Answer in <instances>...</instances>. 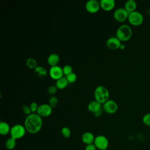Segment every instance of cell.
<instances>
[{
  "label": "cell",
  "mask_w": 150,
  "mask_h": 150,
  "mask_svg": "<svg viewBox=\"0 0 150 150\" xmlns=\"http://www.w3.org/2000/svg\"><path fill=\"white\" fill-rule=\"evenodd\" d=\"M22 111L23 112V113L27 115H29L32 113V111L30 110V106L28 105H26V104L23 105L22 107Z\"/></svg>",
  "instance_id": "29"
},
{
  "label": "cell",
  "mask_w": 150,
  "mask_h": 150,
  "mask_svg": "<svg viewBox=\"0 0 150 150\" xmlns=\"http://www.w3.org/2000/svg\"><path fill=\"white\" fill-rule=\"evenodd\" d=\"M94 96L95 100L100 104H104L105 102L108 100L110 93L108 90L105 87L100 85L95 88Z\"/></svg>",
  "instance_id": "3"
},
{
  "label": "cell",
  "mask_w": 150,
  "mask_h": 150,
  "mask_svg": "<svg viewBox=\"0 0 150 150\" xmlns=\"http://www.w3.org/2000/svg\"><path fill=\"white\" fill-rule=\"evenodd\" d=\"M142 122L145 125L150 127V113L145 114L143 116Z\"/></svg>",
  "instance_id": "28"
},
{
  "label": "cell",
  "mask_w": 150,
  "mask_h": 150,
  "mask_svg": "<svg viewBox=\"0 0 150 150\" xmlns=\"http://www.w3.org/2000/svg\"><path fill=\"white\" fill-rule=\"evenodd\" d=\"M66 78L69 83H73L77 80V75L75 73L72 72L66 76Z\"/></svg>",
  "instance_id": "24"
},
{
  "label": "cell",
  "mask_w": 150,
  "mask_h": 150,
  "mask_svg": "<svg viewBox=\"0 0 150 150\" xmlns=\"http://www.w3.org/2000/svg\"><path fill=\"white\" fill-rule=\"evenodd\" d=\"M124 48H125V45H124V44L121 43V46H120V49H124Z\"/></svg>",
  "instance_id": "32"
},
{
  "label": "cell",
  "mask_w": 150,
  "mask_h": 150,
  "mask_svg": "<svg viewBox=\"0 0 150 150\" xmlns=\"http://www.w3.org/2000/svg\"><path fill=\"white\" fill-rule=\"evenodd\" d=\"M60 61V57L59 56L55 53H52L47 57V62L48 64L52 67V66H57L58 63Z\"/></svg>",
  "instance_id": "16"
},
{
  "label": "cell",
  "mask_w": 150,
  "mask_h": 150,
  "mask_svg": "<svg viewBox=\"0 0 150 150\" xmlns=\"http://www.w3.org/2000/svg\"><path fill=\"white\" fill-rule=\"evenodd\" d=\"M87 108L88 111L93 113V114L103 109L101 107V104H100L96 100L90 101L87 105Z\"/></svg>",
  "instance_id": "14"
},
{
  "label": "cell",
  "mask_w": 150,
  "mask_h": 150,
  "mask_svg": "<svg viewBox=\"0 0 150 150\" xmlns=\"http://www.w3.org/2000/svg\"><path fill=\"white\" fill-rule=\"evenodd\" d=\"M121 45V40L116 36L110 37L106 41L107 47L111 50H116L119 49Z\"/></svg>",
  "instance_id": "12"
},
{
  "label": "cell",
  "mask_w": 150,
  "mask_h": 150,
  "mask_svg": "<svg viewBox=\"0 0 150 150\" xmlns=\"http://www.w3.org/2000/svg\"><path fill=\"white\" fill-rule=\"evenodd\" d=\"M43 125L42 118L36 113H32L28 115L24 122V126L26 131L30 134H36L42 128Z\"/></svg>",
  "instance_id": "1"
},
{
  "label": "cell",
  "mask_w": 150,
  "mask_h": 150,
  "mask_svg": "<svg viewBox=\"0 0 150 150\" xmlns=\"http://www.w3.org/2000/svg\"><path fill=\"white\" fill-rule=\"evenodd\" d=\"M101 8L105 11H110L113 9L115 5L114 0H101L100 1Z\"/></svg>",
  "instance_id": "13"
},
{
  "label": "cell",
  "mask_w": 150,
  "mask_h": 150,
  "mask_svg": "<svg viewBox=\"0 0 150 150\" xmlns=\"http://www.w3.org/2000/svg\"><path fill=\"white\" fill-rule=\"evenodd\" d=\"M26 130L24 125L21 124H15L11 127V137L17 140L23 137L26 134Z\"/></svg>",
  "instance_id": "4"
},
{
  "label": "cell",
  "mask_w": 150,
  "mask_h": 150,
  "mask_svg": "<svg viewBox=\"0 0 150 150\" xmlns=\"http://www.w3.org/2000/svg\"><path fill=\"white\" fill-rule=\"evenodd\" d=\"M49 74L52 79L56 80H57L63 77V76L64 74L63 71V68L58 65L50 67L49 69Z\"/></svg>",
  "instance_id": "10"
},
{
  "label": "cell",
  "mask_w": 150,
  "mask_h": 150,
  "mask_svg": "<svg viewBox=\"0 0 150 150\" xmlns=\"http://www.w3.org/2000/svg\"><path fill=\"white\" fill-rule=\"evenodd\" d=\"M57 89L58 88H57V87L56 86L51 85V86L48 87V88L47 89V91L50 95H51L52 96H54L56 94V93L57 92Z\"/></svg>",
  "instance_id": "27"
},
{
  "label": "cell",
  "mask_w": 150,
  "mask_h": 150,
  "mask_svg": "<svg viewBox=\"0 0 150 150\" xmlns=\"http://www.w3.org/2000/svg\"><path fill=\"white\" fill-rule=\"evenodd\" d=\"M69 84V82L67 81L66 77H62L59 79V80H56V86L58 89H64L66 88Z\"/></svg>",
  "instance_id": "20"
},
{
  "label": "cell",
  "mask_w": 150,
  "mask_h": 150,
  "mask_svg": "<svg viewBox=\"0 0 150 150\" xmlns=\"http://www.w3.org/2000/svg\"><path fill=\"white\" fill-rule=\"evenodd\" d=\"M94 144L98 150H106L108 147L109 141L105 136L99 135L96 137Z\"/></svg>",
  "instance_id": "6"
},
{
  "label": "cell",
  "mask_w": 150,
  "mask_h": 150,
  "mask_svg": "<svg viewBox=\"0 0 150 150\" xmlns=\"http://www.w3.org/2000/svg\"><path fill=\"white\" fill-rule=\"evenodd\" d=\"M118 108L117 103L112 100H107L103 104V110L108 114H114L116 112Z\"/></svg>",
  "instance_id": "9"
},
{
  "label": "cell",
  "mask_w": 150,
  "mask_h": 150,
  "mask_svg": "<svg viewBox=\"0 0 150 150\" xmlns=\"http://www.w3.org/2000/svg\"><path fill=\"white\" fill-rule=\"evenodd\" d=\"M30 110L32 111V113H36L37 112V110L38 109V107H39V105L38 104V103L35 101H33L32 102L30 105Z\"/></svg>",
  "instance_id": "30"
},
{
  "label": "cell",
  "mask_w": 150,
  "mask_h": 150,
  "mask_svg": "<svg viewBox=\"0 0 150 150\" xmlns=\"http://www.w3.org/2000/svg\"><path fill=\"white\" fill-rule=\"evenodd\" d=\"M35 73L36 75L39 77L40 79H45L47 74V71L46 69L41 66H38L35 69Z\"/></svg>",
  "instance_id": "19"
},
{
  "label": "cell",
  "mask_w": 150,
  "mask_h": 150,
  "mask_svg": "<svg viewBox=\"0 0 150 150\" xmlns=\"http://www.w3.org/2000/svg\"><path fill=\"white\" fill-rule=\"evenodd\" d=\"M96 137L94 134L89 131L85 132L82 134L81 139L83 142L86 145L94 144Z\"/></svg>",
  "instance_id": "15"
},
{
  "label": "cell",
  "mask_w": 150,
  "mask_h": 150,
  "mask_svg": "<svg viewBox=\"0 0 150 150\" xmlns=\"http://www.w3.org/2000/svg\"><path fill=\"white\" fill-rule=\"evenodd\" d=\"M61 133L64 138H68L71 135V130L69 127H64L61 129Z\"/></svg>",
  "instance_id": "23"
},
{
  "label": "cell",
  "mask_w": 150,
  "mask_h": 150,
  "mask_svg": "<svg viewBox=\"0 0 150 150\" xmlns=\"http://www.w3.org/2000/svg\"><path fill=\"white\" fill-rule=\"evenodd\" d=\"M137 6V2L134 0H128L125 2L124 5V8L129 13L135 11Z\"/></svg>",
  "instance_id": "17"
},
{
  "label": "cell",
  "mask_w": 150,
  "mask_h": 150,
  "mask_svg": "<svg viewBox=\"0 0 150 150\" xmlns=\"http://www.w3.org/2000/svg\"><path fill=\"white\" fill-rule=\"evenodd\" d=\"M132 35V30L130 26L127 24L120 25L117 29L116 37L121 41L128 40Z\"/></svg>",
  "instance_id": "2"
},
{
  "label": "cell",
  "mask_w": 150,
  "mask_h": 150,
  "mask_svg": "<svg viewBox=\"0 0 150 150\" xmlns=\"http://www.w3.org/2000/svg\"><path fill=\"white\" fill-rule=\"evenodd\" d=\"M148 15L150 16V8L148 10Z\"/></svg>",
  "instance_id": "33"
},
{
  "label": "cell",
  "mask_w": 150,
  "mask_h": 150,
  "mask_svg": "<svg viewBox=\"0 0 150 150\" xmlns=\"http://www.w3.org/2000/svg\"><path fill=\"white\" fill-rule=\"evenodd\" d=\"M63 74L67 76L73 72V68L70 65L66 64L63 67Z\"/></svg>",
  "instance_id": "26"
},
{
  "label": "cell",
  "mask_w": 150,
  "mask_h": 150,
  "mask_svg": "<svg viewBox=\"0 0 150 150\" xmlns=\"http://www.w3.org/2000/svg\"><path fill=\"white\" fill-rule=\"evenodd\" d=\"M129 13L125 10L124 8H118L116 9L114 13L113 16L114 19L118 22H122L128 19Z\"/></svg>",
  "instance_id": "7"
},
{
  "label": "cell",
  "mask_w": 150,
  "mask_h": 150,
  "mask_svg": "<svg viewBox=\"0 0 150 150\" xmlns=\"http://www.w3.org/2000/svg\"><path fill=\"white\" fill-rule=\"evenodd\" d=\"M16 145V140L14 138L10 137L8 138L5 142V146L9 150L13 149Z\"/></svg>",
  "instance_id": "21"
},
{
  "label": "cell",
  "mask_w": 150,
  "mask_h": 150,
  "mask_svg": "<svg viewBox=\"0 0 150 150\" xmlns=\"http://www.w3.org/2000/svg\"><path fill=\"white\" fill-rule=\"evenodd\" d=\"M11 127L6 122L1 121L0 122V134L2 135H6L10 134Z\"/></svg>",
  "instance_id": "18"
},
{
  "label": "cell",
  "mask_w": 150,
  "mask_h": 150,
  "mask_svg": "<svg viewBox=\"0 0 150 150\" xmlns=\"http://www.w3.org/2000/svg\"><path fill=\"white\" fill-rule=\"evenodd\" d=\"M96 149H97V148L94 144L86 145L85 147V150H96Z\"/></svg>",
  "instance_id": "31"
},
{
  "label": "cell",
  "mask_w": 150,
  "mask_h": 150,
  "mask_svg": "<svg viewBox=\"0 0 150 150\" xmlns=\"http://www.w3.org/2000/svg\"><path fill=\"white\" fill-rule=\"evenodd\" d=\"M57 104H58V99H57V97H56L54 96H51L49 100V104L52 108H54L57 106Z\"/></svg>",
  "instance_id": "25"
},
{
  "label": "cell",
  "mask_w": 150,
  "mask_h": 150,
  "mask_svg": "<svg viewBox=\"0 0 150 150\" xmlns=\"http://www.w3.org/2000/svg\"><path fill=\"white\" fill-rule=\"evenodd\" d=\"M128 20L129 23L132 25L139 26L143 23L144 16L141 12L135 11L129 13Z\"/></svg>",
  "instance_id": "5"
},
{
  "label": "cell",
  "mask_w": 150,
  "mask_h": 150,
  "mask_svg": "<svg viewBox=\"0 0 150 150\" xmlns=\"http://www.w3.org/2000/svg\"><path fill=\"white\" fill-rule=\"evenodd\" d=\"M53 108L49 104H42L39 105L36 114H38L42 118L47 117L51 115Z\"/></svg>",
  "instance_id": "8"
},
{
  "label": "cell",
  "mask_w": 150,
  "mask_h": 150,
  "mask_svg": "<svg viewBox=\"0 0 150 150\" xmlns=\"http://www.w3.org/2000/svg\"><path fill=\"white\" fill-rule=\"evenodd\" d=\"M100 4L97 0H89L85 5V8L87 11L90 13H96L100 8Z\"/></svg>",
  "instance_id": "11"
},
{
  "label": "cell",
  "mask_w": 150,
  "mask_h": 150,
  "mask_svg": "<svg viewBox=\"0 0 150 150\" xmlns=\"http://www.w3.org/2000/svg\"><path fill=\"white\" fill-rule=\"evenodd\" d=\"M26 66L30 68V69H35L38 65H37V62L35 59L33 57H29L26 62Z\"/></svg>",
  "instance_id": "22"
}]
</instances>
